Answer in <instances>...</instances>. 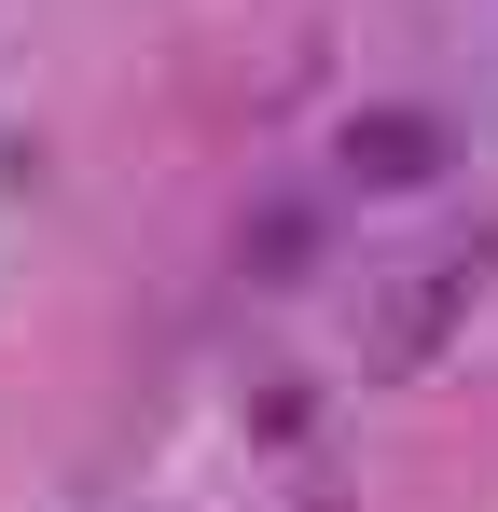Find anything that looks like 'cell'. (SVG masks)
Returning <instances> with one entry per match:
<instances>
[{"label":"cell","mask_w":498,"mask_h":512,"mask_svg":"<svg viewBox=\"0 0 498 512\" xmlns=\"http://www.w3.org/2000/svg\"><path fill=\"white\" fill-rule=\"evenodd\" d=\"M332 167H346V194H415V180L457 167V125H443L429 97H374V111H346Z\"/></svg>","instance_id":"cell-1"},{"label":"cell","mask_w":498,"mask_h":512,"mask_svg":"<svg viewBox=\"0 0 498 512\" xmlns=\"http://www.w3.org/2000/svg\"><path fill=\"white\" fill-rule=\"evenodd\" d=\"M485 277H498V236H457L443 263H415V291L388 305V319H374V374H415L429 346H443L457 319H471V305H485Z\"/></svg>","instance_id":"cell-2"},{"label":"cell","mask_w":498,"mask_h":512,"mask_svg":"<svg viewBox=\"0 0 498 512\" xmlns=\"http://www.w3.org/2000/svg\"><path fill=\"white\" fill-rule=\"evenodd\" d=\"M291 263H319V208L263 194V208H249V277H291Z\"/></svg>","instance_id":"cell-3"}]
</instances>
